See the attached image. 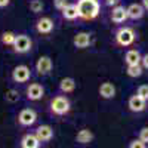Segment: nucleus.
<instances>
[{
	"label": "nucleus",
	"instance_id": "nucleus-12",
	"mask_svg": "<svg viewBox=\"0 0 148 148\" xmlns=\"http://www.w3.org/2000/svg\"><path fill=\"white\" fill-rule=\"evenodd\" d=\"M73 43L77 49H84L90 45V34L86 33V31H82V33H77L73 39Z\"/></svg>",
	"mask_w": 148,
	"mask_h": 148
},
{
	"label": "nucleus",
	"instance_id": "nucleus-29",
	"mask_svg": "<svg viewBox=\"0 0 148 148\" xmlns=\"http://www.w3.org/2000/svg\"><path fill=\"white\" fill-rule=\"evenodd\" d=\"M141 62H142V65H144V68H148V53L142 56V61H141Z\"/></svg>",
	"mask_w": 148,
	"mask_h": 148
},
{
	"label": "nucleus",
	"instance_id": "nucleus-11",
	"mask_svg": "<svg viewBox=\"0 0 148 148\" xmlns=\"http://www.w3.org/2000/svg\"><path fill=\"white\" fill-rule=\"evenodd\" d=\"M36 136L39 138L40 142H47V141H51L53 138V129L49 125H42V126L37 127Z\"/></svg>",
	"mask_w": 148,
	"mask_h": 148
},
{
	"label": "nucleus",
	"instance_id": "nucleus-15",
	"mask_svg": "<svg viewBox=\"0 0 148 148\" xmlns=\"http://www.w3.org/2000/svg\"><path fill=\"white\" fill-rule=\"evenodd\" d=\"M21 147L22 148H39L40 141L36 136V133H27V135H24L22 139H21Z\"/></svg>",
	"mask_w": 148,
	"mask_h": 148
},
{
	"label": "nucleus",
	"instance_id": "nucleus-13",
	"mask_svg": "<svg viewBox=\"0 0 148 148\" xmlns=\"http://www.w3.org/2000/svg\"><path fill=\"white\" fill-rule=\"evenodd\" d=\"M127 19V10L125 6H116L111 12V21L116 24H121Z\"/></svg>",
	"mask_w": 148,
	"mask_h": 148
},
{
	"label": "nucleus",
	"instance_id": "nucleus-7",
	"mask_svg": "<svg viewBox=\"0 0 148 148\" xmlns=\"http://www.w3.org/2000/svg\"><path fill=\"white\" fill-rule=\"evenodd\" d=\"M43 95H45V89L39 83H31L27 88V98L30 101H39L43 98Z\"/></svg>",
	"mask_w": 148,
	"mask_h": 148
},
{
	"label": "nucleus",
	"instance_id": "nucleus-20",
	"mask_svg": "<svg viewBox=\"0 0 148 148\" xmlns=\"http://www.w3.org/2000/svg\"><path fill=\"white\" fill-rule=\"evenodd\" d=\"M93 139V133L89 129H80L76 135V141L79 144H89Z\"/></svg>",
	"mask_w": 148,
	"mask_h": 148
},
{
	"label": "nucleus",
	"instance_id": "nucleus-23",
	"mask_svg": "<svg viewBox=\"0 0 148 148\" xmlns=\"http://www.w3.org/2000/svg\"><path fill=\"white\" fill-rule=\"evenodd\" d=\"M5 98H6L8 102H16V101L19 99V93H18V90H15V89H10V90L6 92Z\"/></svg>",
	"mask_w": 148,
	"mask_h": 148
},
{
	"label": "nucleus",
	"instance_id": "nucleus-3",
	"mask_svg": "<svg viewBox=\"0 0 148 148\" xmlns=\"http://www.w3.org/2000/svg\"><path fill=\"white\" fill-rule=\"evenodd\" d=\"M116 42L120 46H130L135 42V31L130 27H123L116 33Z\"/></svg>",
	"mask_w": 148,
	"mask_h": 148
},
{
	"label": "nucleus",
	"instance_id": "nucleus-32",
	"mask_svg": "<svg viewBox=\"0 0 148 148\" xmlns=\"http://www.w3.org/2000/svg\"><path fill=\"white\" fill-rule=\"evenodd\" d=\"M142 6H144L145 9H148V0H142Z\"/></svg>",
	"mask_w": 148,
	"mask_h": 148
},
{
	"label": "nucleus",
	"instance_id": "nucleus-17",
	"mask_svg": "<svg viewBox=\"0 0 148 148\" xmlns=\"http://www.w3.org/2000/svg\"><path fill=\"white\" fill-rule=\"evenodd\" d=\"M141 61H142V56L136 49H130L125 55V62L127 65H138V64H141Z\"/></svg>",
	"mask_w": 148,
	"mask_h": 148
},
{
	"label": "nucleus",
	"instance_id": "nucleus-21",
	"mask_svg": "<svg viewBox=\"0 0 148 148\" xmlns=\"http://www.w3.org/2000/svg\"><path fill=\"white\" fill-rule=\"evenodd\" d=\"M15 39H16V34H14L12 31H6L2 34V43L6 46H14Z\"/></svg>",
	"mask_w": 148,
	"mask_h": 148
},
{
	"label": "nucleus",
	"instance_id": "nucleus-19",
	"mask_svg": "<svg viewBox=\"0 0 148 148\" xmlns=\"http://www.w3.org/2000/svg\"><path fill=\"white\" fill-rule=\"evenodd\" d=\"M62 16L65 18V19H68V21H73V19H76L77 16H79V9H77V5H67L62 10Z\"/></svg>",
	"mask_w": 148,
	"mask_h": 148
},
{
	"label": "nucleus",
	"instance_id": "nucleus-27",
	"mask_svg": "<svg viewBox=\"0 0 148 148\" xmlns=\"http://www.w3.org/2000/svg\"><path fill=\"white\" fill-rule=\"evenodd\" d=\"M139 139L145 144H148V127H142L139 130Z\"/></svg>",
	"mask_w": 148,
	"mask_h": 148
},
{
	"label": "nucleus",
	"instance_id": "nucleus-18",
	"mask_svg": "<svg viewBox=\"0 0 148 148\" xmlns=\"http://www.w3.org/2000/svg\"><path fill=\"white\" fill-rule=\"evenodd\" d=\"M59 89L64 93H71L74 89H76V82H74L73 77H64L59 82Z\"/></svg>",
	"mask_w": 148,
	"mask_h": 148
},
{
	"label": "nucleus",
	"instance_id": "nucleus-25",
	"mask_svg": "<svg viewBox=\"0 0 148 148\" xmlns=\"http://www.w3.org/2000/svg\"><path fill=\"white\" fill-rule=\"evenodd\" d=\"M136 95L141 96L142 99L148 101V84H141L138 88V90H136Z\"/></svg>",
	"mask_w": 148,
	"mask_h": 148
},
{
	"label": "nucleus",
	"instance_id": "nucleus-10",
	"mask_svg": "<svg viewBox=\"0 0 148 148\" xmlns=\"http://www.w3.org/2000/svg\"><path fill=\"white\" fill-rule=\"evenodd\" d=\"M53 64H52V59L49 56H40L39 59H37V64H36V70L39 74H42V76H45V74H47L49 71L52 70Z\"/></svg>",
	"mask_w": 148,
	"mask_h": 148
},
{
	"label": "nucleus",
	"instance_id": "nucleus-26",
	"mask_svg": "<svg viewBox=\"0 0 148 148\" xmlns=\"http://www.w3.org/2000/svg\"><path fill=\"white\" fill-rule=\"evenodd\" d=\"M129 148H147V144H145V142H142V141L138 138V139H133V141H130Z\"/></svg>",
	"mask_w": 148,
	"mask_h": 148
},
{
	"label": "nucleus",
	"instance_id": "nucleus-8",
	"mask_svg": "<svg viewBox=\"0 0 148 148\" xmlns=\"http://www.w3.org/2000/svg\"><path fill=\"white\" fill-rule=\"evenodd\" d=\"M36 30L39 31L40 34L52 33V30H53V21L49 16H42V18L37 19V22H36Z\"/></svg>",
	"mask_w": 148,
	"mask_h": 148
},
{
	"label": "nucleus",
	"instance_id": "nucleus-5",
	"mask_svg": "<svg viewBox=\"0 0 148 148\" xmlns=\"http://www.w3.org/2000/svg\"><path fill=\"white\" fill-rule=\"evenodd\" d=\"M37 120V113L33 108H24L18 114V123L21 126H31Z\"/></svg>",
	"mask_w": 148,
	"mask_h": 148
},
{
	"label": "nucleus",
	"instance_id": "nucleus-31",
	"mask_svg": "<svg viewBox=\"0 0 148 148\" xmlns=\"http://www.w3.org/2000/svg\"><path fill=\"white\" fill-rule=\"evenodd\" d=\"M116 3H117V0H107V5H110V6L111 5H116Z\"/></svg>",
	"mask_w": 148,
	"mask_h": 148
},
{
	"label": "nucleus",
	"instance_id": "nucleus-30",
	"mask_svg": "<svg viewBox=\"0 0 148 148\" xmlns=\"http://www.w3.org/2000/svg\"><path fill=\"white\" fill-rule=\"evenodd\" d=\"M10 3V0H0V8H6Z\"/></svg>",
	"mask_w": 148,
	"mask_h": 148
},
{
	"label": "nucleus",
	"instance_id": "nucleus-2",
	"mask_svg": "<svg viewBox=\"0 0 148 148\" xmlns=\"http://www.w3.org/2000/svg\"><path fill=\"white\" fill-rule=\"evenodd\" d=\"M70 108H71V104L67 96L58 95L51 101V111L56 116H65L70 111Z\"/></svg>",
	"mask_w": 148,
	"mask_h": 148
},
{
	"label": "nucleus",
	"instance_id": "nucleus-6",
	"mask_svg": "<svg viewBox=\"0 0 148 148\" xmlns=\"http://www.w3.org/2000/svg\"><path fill=\"white\" fill-rule=\"evenodd\" d=\"M30 76H31V71L27 65H16L12 71V79L16 83H25L30 80Z\"/></svg>",
	"mask_w": 148,
	"mask_h": 148
},
{
	"label": "nucleus",
	"instance_id": "nucleus-14",
	"mask_svg": "<svg viewBox=\"0 0 148 148\" xmlns=\"http://www.w3.org/2000/svg\"><path fill=\"white\" fill-rule=\"evenodd\" d=\"M126 10H127V18L130 19H139L145 14V8L139 3H132L129 8H126Z\"/></svg>",
	"mask_w": 148,
	"mask_h": 148
},
{
	"label": "nucleus",
	"instance_id": "nucleus-28",
	"mask_svg": "<svg viewBox=\"0 0 148 148\" xmlns=\"http://www.w3.org/2000/svg\"><path fill=\"white\" fill-rule=\"evenodd\" d=\"M53 5L58 10H62L67 5H68V0H53Z\"/></svg>",
	"mask_w": 148,
	"mask_h": 148
},
{
	"label": "nucleus",
	"instance_id": "nucleus-4",
	"mask_svg": "<svg viewBox=\"0 0 148 148\" xmlns=\"http://www.w3.org/2000/svg\"><path fill=\"white\" fill-rule=\"evenodd\" d=\"M31 46H33V42L27 34H18L12 47H14V51L16 53H27L31 49Z\"/></svg>",
	"mask_w": 148,
	"mask_h": 148
},
{
	"label": "nucleus",
	"instance_id": "nucleus-22",
	"mask_svg": "<svg viewBox=\"0 0 148 148\" xmlns=\"http://www.w3.org/2000/svg\"><path fill=\"white\" fill-rule=\"evenodd\" d=\"M127 76L129 77H139L141 74H142V67H141V64H138V65H127Z\"/></svg>",
	"mask_w": 148,
	"mask_h": 148
},
{
	"label": "nucleus",
	"instance_id": "nucleus-24",
	"mask_svg": "<svg viewBox=\"0 0 148 148\" xmlns=\"http://www.w3.org/2000/svg\"><path fill=\"white\" fill-rule=\"evenodd\" d=\"M30 9L34 12V14H39V12H42V10H43L42 0H33V2L30 3Z\"/></svg>",
	"mask_w": 148,
	"mask_h": 148
},
{
	"label": "nucleus",
	"instance_id": "nucleus-9",
	"mask_svg": "<svg viewBox=\"0 0 148 148\" xmlns=\"http://www.w3.org/2000/svg\"><path fill=\"white\" fill-rule=\"evenodd\" d=\"M127 105H129V110L133 111V113H141V111H144L145 107H147V101L142 99V98L138 96V95H133V96L129 98Z\"/></svg>",
	"mask_w": 148,
	"mask_h": 148
},
{
	"label": "nucleus",
	"instance_id": "nucleus-1",
	"mask_svg": "<svg viewBox=\"0 0 148 148\" xmlns=\"http://www.w3.org/2000/svg\"><path fill=\"white\" fill-rule=\"evenodd\" d=\"M79 16L83 19H95L99 15V2L98 0H79L77 2Z\"/></svg>",
	"mask_w": 148,
	"mask_h": 148
},
{
	"label": "nucleus",
	"instance_id": "nucleus-16",
	"mask_svg": "<svg viewBox=\"0 0 148 148\" xmlns=\"http://www.w3.org/2000/svg\"><path fill=\"white\" fill-rule=\"evenodd\" d=\"M99 95L104 99H111V98L116 96V86L110 82H105L99 86Z\"/></svg>",
	"mask_w": 148,
	"mask_h": 148
}]
</instances>
